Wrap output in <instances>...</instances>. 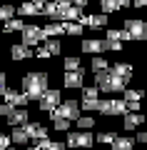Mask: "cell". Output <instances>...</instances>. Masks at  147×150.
Returning <instances> with one entry per match:
<instances>
[{
	"instance_id": "6da1fadb",
	"label": "cell",
	"mask_w": 147,
	"mask_h": 150,
	"mask_svg": "<svg viewBox=\"0 0 147 150\" xmlns=\"http://www.w3.org/2000/svg\"><path fill=\"white\" fill-rule=\"evenodd\" d=\"M95 85L100 88L102 93H107V95H115V93H125L127 80H122L120 75H115L107 68V70H102V73H95Z\"/></svg>"
},
{
	"instance_id": "7a4b0ae2",
	"label": "cell",
	"mask_w": 147,
	"mask_h": 150,
	"mask_svg": "<svg viewBox=\"0 0 147 150\" xmlns=\"http://www.w3.org/2000/svg\"><path fill=\"white\" fill-rule=\"evenodd\" d=\"M47 90V73H27L23 78V93L30 100H37Z\"/></svg>"
},
{
	"instance_id": "3957f363",
	"label": "cell",
	"mask_w": 147,
	"mask_h": 150,
	"mask_svg": "<svg viewBox=\"0 0 147 150\" xmlns=\"http://www.w3.org/2000/svg\"><path fill=\"white\" fill-rule=\"evenodd\" d=\"M95 143V138L90 135V130H77V133H68V140L65 145L72 150H90Z\"/></svg>"
},
{
	"instance_id": "277c9868",
	"label": "cell",
	"mask_w": 147,
	"mask_h": 150,
	"mask_svg": "<svg viewBox=\"0 0 147 150\" xmlns=\"http://www.w3.org/2000/svg\"><path fill=\"white\" fill-rule=\"evenodd\" d=\"M47 40L45 30H42L40 25H25L23 28V43L27 45V48H37V45H42Z\"/></svg>"
},
{
	"instance_id": "5b68a950",
	"label": "cell",
	"mask_w": 147,
	"mask_h": 150,
	"mask_svg": "<svg viewBox=\"0 0 147 150\" xmlns=\"http://www.w3.org/2000/svg\"><path fill=\"white\" fill-rule=\"evenodd\" d=\"M97 110H100L102 115H107V118H112V115H125V112H127V103L110 98V100H100Z\"/></svg>"
},
{
	"instance_id": "8992f818",
	"label": "cell",
	"mask_w": 147,
	"mask_h": 150,
	"mask_svg": "<svg viewBox=\"0 0 147 150\" xmlns=\"http://www.w3.org/2000/svg\"><path fill=\"white\" fill-rule=\"evenodd\" d=\"M60 100H63V98H60V90H50V88H47V90L37 98V108H40L42 112H50V110H55V108L60 105Z\"/></svg>"
},
{
	"instance_id": "52a82bcc",
	"label": "cell",
	"mask_w": 147,
	"mask_h": 150,
	"mask_svg": "<svg viewBox=\"0 0 147 150\" xmlns=\"http://www.w3.org/2000/svg\"><path fill=\"white\" fill-rule=\"evenodd\" d=\"M125 30L130 33L132 40H147V23H145V20L127 18V20H125Z\"/></svg>"
},
{
	"instance_id": "ba28073f",
	"label": "cell",
	"mask_w": 147,
	"mask_h": 150,
	"mask_svg": "<svg viewBox=\"0 0 147 150\" xmlns=\"http://www.w3.org/2000/svg\"><path fill=\"white\" fill-rule=\"evenodd\" d=\"M50 112H58V115H63V118H68V120H77L80 118V103L77 100H65V103H60L55 110H50Z\"/></svg>"
},
{
	"instance_id": "9c48e42d",
	"label": "cell",
	"mask_w": 147,
	"mask_h": 150,
	"mask_svg": "<svg viewBox=\"0 0 147 150\" xmlns=\"http://www.w3.org/2000/svg\"><path fill=\"white\" fill-rule=\"evenodd\" d=\"M80 48H82V53H87V55H102L107 50V38L105 40H100V38H85Z\"/></svg>"
},
{
	"instance_id": "30bf717a",
	"label": "cell",
	"mask_w": 147,
	"mask_h": 150,
	"mask_svg": "<svg viewBox=\"0 0 147 150\" xmlns=\"http://www.w3.org/2000/svg\"><path fill=\"white\" fill-rule=\"evenodd\" d=\"M65 88L70 90L85 88V70H65Z\"/></svg>"
},
{
	"instance_id": "8fae6325",
	"label": "cell",
	"mask_w": 147,
	"mask_h": 150,
	"mask_svg": "<svg viewBox=\"0 0 147 150\" xmlns=\"http://www.w3.org/2000/svg\"><path fill=\"white\" fill-rule=\"evenodd\" d=\"M80 25H87V28H92V30H97V28H105V25H107V13L82 15V18H80Z\"/></svg>"
},
{
	"instance_id": "7c38bea8",
	"label": "cell",
	"mask_w": 147,
	"mask_h": 150,
	"mask_svg": "<svg viewBox=\"0 0 147 150\" xmlns=\"http://www.w3.org/2000/svg\"><path fill=\"white\" fill-rule=\"evenodd\" d=\"M3 100H5V103H10L13 108H27L30 98H27L25 93H20V90H8L5 95H3Z\"/></svg>"
},
{
	"instance_id": "4fadbf2b",
	"label": "cell",
	"mask_w": 147,
	"mask_h": 150,
	"mask_svg": "<svg viewBox=\"0 0 147 150\" xmlns=\"http://www.w3.org/2000/svg\"><path fill=\"white\" fill-rule=\"evenodd\" d=\"M35 55V50H30L25 43H15L10 48V60H15V63H20V60H27Z\"/></svg>"
},
{
	"instance_id": "5bb4252c",
	"label": "cell",
	"mask_w": 147,
	"mask_h": 150,
	"mask_svg": "<svg viewBox=\"0 0 147 150\" xmlns=\"http://www.w3.org/2000/svg\"><path fill=\"white\" fill-rule=\"evenodd\" d=\"M27 120H30V115H27V108H15V110L8 115L5 123H8V125H13V128H18V125H25Z\"/></svg>"
},
{
	"instance_id": "9a60e30c",
	"label": "cell",
	"mask_w": 147,
	"mask_h": 150,
	"mask_svg": "<svg viewBox=\"0 0 147 150\" xmlns=\"http://www.w3.org/2000/svg\"><path fill=\"white\" fill-rule=\"evenodd\" d=\"M42 15H45L47 20H55V23L63 20V13H60V8L55 5V0H45V5H42Z\"/></svg>"
},
{
	"instance_id": "2e32d148",
	"label": "cell",
	"mask_w": 147,
	"mask_h": 150,
	"mask_svg": "<svg viewBox=\"0 0 147 150\" xmlns=\"http://www.w3.org/2000/svg\"><path fill=\"white\" fill-rule=\"evenodd\" d=\"M10 140H13V145H30V135H27L25 125H18V128H13Z\"/></svg>"
},
{
	"instance_id": "e0dca14e",
	"label": "cell",
	"mask_w": 147,
	"mask_h": 150,
	"mask_svg": "<svg viewBox=\"0 0 147 150\" xmlns=\"http://www.w3.org/2000/svg\"><path fill=\"white\" fill-rule=\"evenodd\" d=\"M25 130H27V135H30V140L47 138V128H42L40 123H32V120H27V123H25Z\"/></svg>"
},
{
	"instance_id": "ac0fdd59",
	"label": "cell",
	"mask_w": 147,
	"mask_h": 150,
	"mask_svg": "<svg viewBox=\"0 0 147 150\" xmlns=\"http://www.w3.org/2000/svg\"><path fill=\"white\" fill-rule=\"evenodd\" d=\"M132 5L130 0H100V10L102 13H112V10H120V8Z\"/></svg>"
},
{
	"instance_id": "d6986e66",
	"label": "cell",
	"mask_w": 147,
	"mask_h": 150,
	"mask_svg": "<svg viewBox=\"0 0 147 150\" xmlns=\"http://www.w3.org/2000/svg\"><path fill=\"white\" fill-rule=\"evenodd\" d=\"M135 143H137V140L135 138H127V135H117V138L115 140H112V150H132V148H135Z\"/></svg>"
},
{
	"instance_id": "ffe728a7",
	"label": "cell",
	"mask_w": 147,
	"mask_h": 150,
	"mask_svg": "<svg viewBox=\"0 0 147 150\" xmlns=\"http://www.w3.org/2000/svg\"><path fill=\"white\" fill-rule=\"evenodd\" d=\"M145 123V115L142 112H125V128L127 130H135Z\"/></svg>"
},
{
	"instance_id": "44dd1931",
	"label": "cell",
	"mask_w": 147,
	"mask_h": 150,
	"mask_svg": "<svg viewBox=\"0 0 147 150\" xmlns=\"http://www.w3.org/2000/svg\"><path fill=\"white\" fill-rule=\"evenodd\" d=\"M110 70H112V73H115V75H120L122 80H130V78H132V73H135L130 63H115V65H112Z\"/></svg>"
},
{
	"instance_id": "7402d4cb",
	"label": "cell",
	"mask_w": 147,
	"mask_h": 150,
	"mask_svg": "<svg viewBox=\"0 0 147 150\" xmlns=\"http://www.w3.org/2000/svg\"><path fill=\"white\" fill-rule=\"evenodd\" d=\"M42 30H45L47 38H60V35L65 33V23H55V20H50L45 28H42Z\"/></svg>"
},
{
	"instance_id": "603a6c76",
	"label": "cell",
	"mask_w": 147,
	"mask_h": 150,
	"mask_svg": "<svg viewBox=\"0 0 147 150\" xmlns=\"http://www.w3.org/2000/svg\"><path fill=\"white\" fill-rule=\"evenodd\" d=\"M50 120H53V128L55 130H63V133L70 128V123H72V120L63 118V115H58V112H50Z\"/></svg>"
},
{
	"instance_id": "cb8c5ba5",
	"label": "cell",
	"mask_w": 147,
	"mask_h": 150,
	"mask_svg": "<svg viewBox=\"0 0 147 150\" xmlns=\"http://www.w3.org/2000/svg\"><path fill=\"white\" fill-rule=\"evenodd\" d=\"M15 13H18L15 5H10V3H0V23H5V20H10V18H15Z\"/></svg>"
},
{
	"instance_id": "d4e9b609",
	"label": "cell",
	"mask_w": 147,
	"mask_h": 150,
	"mask_svg": "<svg viewBox=\"0 0 147 150\" xmlns=\"http://www.w3.org/2000/svg\"><path fill=\"white\" fill-rule=\"evenodd\" d=\"M23 28H25V23L18 20V18H10V20L3 23V33H18V30L23 33Z\"/></svg>"
},
{
	"instance_id": "484cf974",
	"label": "cell",
	"mask_w": 147,
	"mask_h": 150,
	"mask_svg": "<svg viewBox=\"0 0 147 150\" xmlns=\"http://www.w3.org/2000/svg\"><path fill=\"white\" fill-rule=\"evenodd\" d=\"M85 13H82V8H77V5H70L68 10H63V20H80V18H82Z\"/></svg>"
},
{
	"instance_id": "4316f807",
	"label": "cell",
	"mask_w": 147,
	"mask_h": 150,
	"mask_svg": "<svg viewBox=\"0 0 147 150\" xmlns=\"http://www.w3.org/2000/svg\"><path fill=\"white\" fill-rule=\"evenodd\" d=\"M42 45H45V48L50 50V55H60V50H63V45H60V40H58V38H47V40H45Z\"/></svg>"
},
{
	"instance_id": "83f0119b",
	"label": "cell",
	"mask_w": 147,
	"mask_h": 150,
	"mask_svg": "<svg viewBox=\"0 0 147 150\" xmlns=\"http://www.w3.org/2000/svg\"><path fill=\"white\" fill-rule=\"evenodd\" d=\"M145 90H127L125 88V103H142Z\"/></svg>"
},
{
	"instance_id": "f1b7e54d",
	"label": "cell",
	"mask_w": 147,
	"mask_h": 150,
	"mask_svg": "<svg viewBox=\"0 0 147 150\" xmlns=\"http://www.w3.org/2000/svg\"><path fill=\"white\" fill-rule=\"evenodd\" d=\"M107 40H120V43H125V40H132V38H130L127 30H107Z\"/></svg>"
},
{
	"instance_id": "f546056e",
	"label": "cell",
	"mask_w": 147,
	"mask_h": 150,
	"mask_svg": "<svg viewBox=\"0 0 147 150\" xmlns=\"http://www.w3.org/2000/svg\"><path fill=\"white\" fill-rule=\"evenodd\" d=\"M82 100H100V88H97V85L82 88Z\"/></svg>"
},
{
	"instance_id": "4dcf8cb0",
	"label": "cell",
	"mask_w": 147,
	"mask_h": 150,
	"mask_svg": "<svg viewBox=\"0 0 147 150\" xmlns=\"http://www.w3.org/2000/svg\"><path fill=\"white\" fill-rule=\"evenodd\" d=\"M90 65H92V70H95V73H102V70H107V68H110V65H107V60L102 58V55H95Z\"/></svg>"
},
{
	"instance_id": "1f68e13d",
	"label": "cell",
	"mask_w": 147,
	"mask_h": 150,
	"mask_svg": "<svg viewBox=\"0 0 147 150\" xmlns=\"http://www.w3.org/2000/svg\"><path fill=\"white\" fill-rule=\"evenodd\" d=\"M18 13H20V15H27V18H32V15H37L40 10H37V8L32 5V0H30V3H23V5L18 8Z\"/></svg>"
},
{
	"instance_id": "d6a6232c",
	"label": "cell",
	"mask_w": 147,
	"mask_h": 150,
	"mask_svg": "<svg viewBox=\"0 0 147 150\" xmlns=\"http://www.w3.org/2000/svg\"><path fill=\"white\" fill-rule=\"evenodd\" d=\"M75 123H77V128H80V130H90V128L95 125V118H92V115H80Z\"/></svg>"
},
{
	"instance_id": "836d02e7",
	"label": "cell",
	"mask_w": 147,
	"mask_h": 150,
	"mask_svg": "<svg viewBox=\"0 0 147 150\" xmlns=\"http://www.w3.org/2000/svg\"><path fill=\"white\" fill-rule=\"evenodd\" d=\"M65 35H72V38L82 35V25L80 23H65Z\"/></svg>"
},
{
	"instance_id": "e575fe53",
	"label": "cell",
	"mask_w": 147,
	"mask_h": 150,
	"mask_svg": "<svg viewBox=\"0 0 147 150\" xmlns=\"http://www.w3.org/2000/svg\"><path fill=\"white\" fill-rule=\"evenodd\" d=\"M115 138H117L115 133H110V130H102V133H97V135H95V143H105V145H110Z\"/></svg>"
},
{
	"instance_id": "d590c367",
	"label": "cell",
	"mask_w": 147,
	"mask_h": 150,
	"mask_svg": "<svg viewBox=\"0 0 147 150\" xmlns=\"http://www.w3.org/2000/svg\"><path fill=\"white\" fill-rule=\"evenodd\" d=\"M63 65H65V70H82V65H80L77 58H65Z\"/></svg>"
},
{
	"instance_id": "8d00e7d4",
	"label": "cell",
	"mask_w": 147,
	"mask_h": 150,
	"mask_svg": "<svg viewBox=\"0 0 147 150\" xmlns=\"http://www.w3.org/2000/svg\"><path fill=\"white\" fill-rule=\"evenodd\" d=\"M35 58H42V60H47V58H53V55H50V50H47L45 45H37V48H35Z\"/></svg>"
},
{
	"instance_id": "74e56055",
	"label": "cell",
	"mask_w": 147,
	"mask_h": 150,
	"mask_svg": "<svg viewBox=\"0 0 147 150\" xmlns=\"http://www.w3.org/2000/svg\"><path fill=\"white\" fill-rule=\"evenodd\" d=\"M10 148H13L10 135H3V133H0V150H10Z\"/></svg>"
},
{
	"instance_id": "f35d334b",
	"label": "cell",
	"mask_w": 147,
	"mask_h": 150,
	"mask_svg": "<svg viewBox=\"0 0 147 150\" xmlns=\"http://www.w3.org/2000/svg\"><path fill=\"white\" fill-rule=\"evenodd\" d=\"M13 110H15V108H13L10 103H0V118H8Z\"/></svg>"
},
{
	"instance_id": "ab89813d",
	"label": "cell",
	"mask_w": 147,
	"mask_h": 150,
	"mask_svg": "<svg viewBox=\"0 0 147 150\" xmlns=\"http://www.w3.org/2000/svg\"><path fill=\"white\" fill-rule=\"evenodd\" d=\"M97 105H100V100H82L85 110H97Z\"/></svg>"
},
{
	"instance_id": "60d3db41",
	"label": "cell",
	"mask_w": 147,
	"mask_h": 150,
	"mask_svg": "<svg viewBox=\"0 0 147 150\" xmlns=\"http://www.w3.org/2000/svg\"><path fill=\"white\" fill-rule=\"evenodd\" d=\"M65 148H68L65 143H58V140H50V145H47L45 150H65Z\"/></svg>"
},
{
	"instance_id": "b9f144b4",
	"label": "cell",
	"mask_w": 147,
	"mask_h": 150,
	"mask_svg": "<svg viewBox=\"0 0 147 150\" xmlns=\"http://www.w3.org/2000/svg\"><path fill=\"white\" fill-rule=\"evenodd\" d=\"M55 5L60 8V13H63V10H68V8L72 5V0H55Z\"/></svg>"
},
{
	"instance_id": "7bdbcfd3",
	"label": "cell",
	"mask_w": 147,
	"mask_h": 150,
	"mask_svg": "<svg viewBox=\"0 0 147 150\" xmlns=\"http://www.w3.org/2000/svg\"><path fill=\"white\" fill-rule=\"evenodd\" d=\"M87 3H90V0H72V5L82 8V10H85V8H87Z\"/></svg>"
},
{
	"instance_id": "ee69618b",
	"label": "cell",
	"mask_w": 147,
	"mask_h": 150,
	"mask_svg": "<svg viewBox=\"0 0 147 150\" xmlns=\"http://www.w3.org/2000/svg\"><path fill=\"white\" fill-rule=\"evenodd\" d=\"M135 140H140V143H147V130H142V133L140 135H137V138Z\"/></svg>"
},
{
	"instance_id": "f6af8a7d",
	"label": "cell",
	"mask_w": 147,
	"mask_h": 150,
	"mask_svg": "<svg viewBox=\"0 0 147 150\" xmlns=\"http://www.w3.org/2000/svg\"><path fill=\"white\" fill-rule=\"evenodd\" d=\"M32 5H35V8H37V10H40V13H42V5H45V0H32Z\"/></svg>"
},
{
	"instance_id": "bcb514c9",
	"label": "cell",
	"mask_w": 147,
	"mask_h": 150,
	"mask_svg": "<svg viewBox=\"0 0 147 150\" xmlns=\"http://www.w3.org/2000/svg\"><path fill=\"white\" fill-rule=\"evenodd\" d=\"M132 5H135V8H145L147 0H132Z\"/></svg>"
},
{
	"instance_id": "7dc6e473",
	"label": "cell",
	"mask_w": 147,
	"mask_h": 150,
	"mask_svg": "<svg viewBox=\"0 0 147 150\" xmlns=\"http://www.w3.org/2000/svg\"><path fill=\"white\" fill-rule=\"evenodd\" d=\"M3 83H8V75H5V70H0V85Z\"/></svg>"
},
{
	"instance_id": "c3c4849f",
	"label": "cell",
	"mask_w": 147,
	"mask_h": 150,
	"mask_svg": "<svg viewBox=\"0 0 147 150\" xmlns=\"http://www.w3.org/2000/svg\"><path fill=\"white\" fill-rule=\"evenodd\" d=\"M5 93H8V85H5V83H3V85H0V98L5 95Z\"/></svg>"
},
{
	"instance_id": "681fc988",
	"label": "cell",
	"mask_w": 147,
	"mask_h": 150,
	"mask_svg": "<svg viewBox=\"0 0 147 150\" xmlns=\"http://www.w3.org/2000/svg\"><path fill=\"white\" fill-rule=\"evenodd\" d=\"M27 150H42L40 145H27Z\"/></svg>"
},
{
	"instance_id": "f907efd6",
	"label": "cell",
	"mask_w": 147,
	"mask_h": 150,
	"mask_svg": "<svg viewBox=\"0 0 147 150\" xmlns=\"http://www.w3.org/2000/svg\"><path fill=\"white\" fill-rule=\"evenodd\" d=\"M0 43H3V30H0Z\"/></svg>"
}]
</instances>
